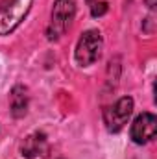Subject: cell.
I'll list each match as a JSON object with an SVG mask.
<instances>
[{
  "label": "cell",
  "instance_id": "3957f363",
  "mask_svg": "<svg viewBox=\"0 0 157 159\" xmlns=\"http://www.w3.org/2000/svg\"><path fill=\"white\" fill-rule=\"evenodd\" d=\"M102 48H104V39H102V34L98 30L83 32L78 44H76V52H74L78 65L91 67L92 63H96L100 54H102Z\"/></svg>",
  "mask_w": 157,
  "mask_h": 159
},
{
  "label": "cell",
  "instance_id": "277c9868",
  "mask_svg": "<svg viewBox=\"0 0 157 159\" xmlns=\"http://www.w3.org/2000/svg\"><path fill=\"white\" fill-rule=\"evenodd\" d=\"M133 113V98L131 96H122L118 98L113 106H109L104 111V124L107 128V131L118 133L131 117Z\"/></svg>",
  "mask_w": 157,
  "mask_h": 159
},
{
  "label": "cell",
  "instance_id": "5b68a950",
  "mask_svg": "<svg viewBox=\"0 0 157 159\" xmlns=\"http://www.w3.org/2000/svg\"><path fill=\"white\" fill-rule=\"evenodd\" d=\"M155 131H157L155 115L146 111V113H141L137 119L133 120L129 135H131V141L135 144H146L148 141H152L155 137Z\"/></svg>",
  "mask_w": 157,
  "mask_h": 159
},
{
  "label": "cell",
  "instance_id": "52a82bcc",
  "mask_svg": "<svg viewBox=\"0 0 157 159\" xmlns=\"http://www.w3.org/2000/svg\"><path fill=\"white\" fill-rule=\"evenodd\" d=\"M9 107H11V115L20 119L26 115L28 111V89L22 85H15L11 89L9 94Z\"/></svg>",
  "mask_w": 157,
  "mask_h": 159
},
{
  "label": "cell",
  "instance_id": "6da1fadb",
  "mask_svg": "<svg viewBox=\"0 0 157 159\" xmlns=\"http://www.w3.org/2000/svg\"><path fill=\"white\" fill-rule=\"evenodd\" d=\"M34 0H0V35H9L30 13Z\"/></svg>",
  "mask_w": 157,
  "mask_h": 159
},
{
  "label": "cell",
  "instance_id": "ba28073f",
  "mask_svg": "<svg viewBox=\"0 0 157 159\" xmlns=\"http://www.w3.org/2000/svg\"><path fill=\"white\" fill-rule=\"evenodd\" d=\"M107 9H109L107 2H94V4L91 6V15H92V17H102V15L107 13Z\"/></svg>",
  "mask_w": 157,
  "mask_h": 159
},
{
  "label": "cell",
  "instance_id": "8992f818",
  "mask_svg": "<svg viewBox=\"0 0 157 159\" xmlns=\"http://www.w3.org/2000/svg\"><path fill=\"white\" fill-rule=\"evenodd\" d=\"M48 152V141H46V135L43 131H34L30 133L22 144H20V154L28 159H35L39 156H46Z\"/></svg>",
  "mask_w": 157,
  "mask_h": 159
},
{
  "label": "cell",
  "instance_id": "7a4b0ae2",
  "mask_svg": "<svg viewBox=\"0 0 157 159\" xmlns=\"http://www.w3.org/2000/svg\"><path fill=\"white\" fill-rule=\"evenodd\" d=\"M74 15H76L74 0H56L54 7H52L50 22H48V28H46L48 39L57 41L61 35H65L70 22L74 20Z\"/></svg>",
  "mask_w": 157,
  "mask_h": 159
}]
</instances>
